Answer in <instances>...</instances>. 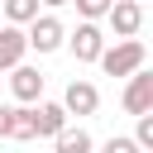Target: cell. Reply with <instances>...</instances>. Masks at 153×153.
<instances>
[{"mask_svg": "<svg viewBox=\"0 0 153 153\" xmlns=\"http://www.w3.org/2000/svg\"><path fill=\"white\" fill-rule=\"evenodd\" d=\"M72 5H76V14H81V19H96V24H100V19H105V10H110V0H72Z\"/></svg>", "mask_w": 153, "mask_h": 153, "instance_id": "obj_14", "label": "cell"}, {"mask_svg": "<svg viewBox=\"0 0 153 153\" xmlns=\"http://www.w3.org/2000/svg\"><path fill=\"white\" fill-rule=\"evenodd\" d=\"M96 62L105 67V76H129V72H139V67L148 62V48H143L139 38H115V43L100 48Z\"/></svg>", "mask_w": 153, "mask_h": 153, "instance_id": "obj_1", "label": "cell"}, {"mask_svg": "<svg viewBox=\"0 0 153 153\" xmlns=\"http://www.w3.org/2000/svg\"><path fill=\"white\" fill-rule=\"evenodd\" d=\"M10 139H19V143L33 139V105H14V134Z\"/></svg>", "mask_w": 153, "mask_h": 153, "instance_id": "obj_12", "label": "cell"}, {"mask_svg": "<svg viewBox=\"0 0 153 153\" xmlns=\"http://www.w3.org/2000/svg\"><path fill=\"white\" fill-rule=\"evenodd\" d=\"M0 10H5V24H29V19H38V0H0Z\"/></svg>", "mask_w": 153, "mask_h": 153, "instance_id": "obj_11", "label": "cell"}, {"mask_svg": "<svg viewBox=\"0 0 153 153\" xmlns=\"http://www.w3.org/2000/svg\"><path fill=\"white\" fill-rule=\"evenodd\" d=\"M38 5H48V10H62V5H72V0H38Z\"/></svg>", "mask_w": 153, "mask_h": 153, "instance_id": "obj_17", "label": "cell"}, {"mask_svg": "<svg viewBox=\"0 0 153 153\" xmlns=\"http://www.w3.org/2000/svg\"><path fill=\"white\" fill-rule=\"evenodd\" d=\"M10 91H14V100H19V105L43 100V72H38V67H29V62L10 67Z\"/></svg>", "mask_w": 153, "mask_h": 153, "instance_id": "obj_6", "label": "cell"}, {"mask_svg": "<svg viewBox=\"0 0 153 153\" xmlns=\"http://www.w3.org/2000/svg\"><path fill=\"white\" fill-rule=\"evenodd\" d=\"M134 120H139V124H134V143H139V148H153V110H148V115H134Z\"/></svg>", "mask_w": 153, "mask_h": 153, "instance_id": "obj_13", "label": "cell"}, {"mask_svg": "<svg viewBox=\"0 0 153 153\" xmlns=\"http://www.w3.org/2000/svg\"><path fill=\"white\" fill-rule=\"evenodd\" d=\"M24 53H29L24 29H19V24H0V72L19 67V62H24Z\"/></svg>", "mask_w": 153, "mask_h": 153, "instance_id": "obj_9", "label": "cell"}, {"mask_svg": "<svg viewBox=\"0 0 153 153\" xmlns=\"http://www.w3.org/2000/svg\"><path fill=\"white\" fill-rule=\"evenodd\" d=\"M124 81H129V86H124L120 105H124L129 115H148V110H153V72H148V67H139V72H129Z\"/></svg>", "mask_w": 153, "mask_h": 153, "instance_id": "obj_5", "label": "cell"}, {"mask_svg": "<svg viewBox=\"0 0 153 153\" xmlns=\"http://www.w3.org/2000/svg\"><path fill=\"white\" fill-rule=\"evenodd\" d=\"M53 153H96V139H91L81 124H76V129L62 124V129L53 134Z\"/></svg>", "mask_w": 153, "mask_h": 153, "instance_id": "obj_10", "label": "cell"}, {"mask_svg": "<svg viewBox=\"0 0 153 153\" xmlns=\"http://www.w3.org/2000/svg\"><path fill=\"white\" fill-rule=\"evenodd\" d=\"M62 110H67V115H96V110H100L96 81H72V86L62 91Z\"/></svg>", "mask_w": 153, "mask_h": 153, "instance_id": "obj_7", "label": "cell"}, {"mask_svg": "<svg viewBox=\"0 0 153 153\" xmlns=\"http://www.w3.org/2000/svg\"><path fill=\"white\" fill-rule=\"evenodd\" d=\"M100 153H143V148H139L134 139H124V134H115V139H105V143H100Z\"/></svg>", "mask_w": 153, "mask_h": 153, "instance_id": "obj_15", "label": "cell"}, {"mask_svg": "<svg viewBox=\"0 0 153 153\" xmlns=\"http://www.w3.org/2000/svg\"><path fill=\"white\" fill-rule=\"evenodd\" d=\"M67 48H72V57H76V62H96V57H100V48H105V29H100L96 19H81V24L67 33Z\"/></svg>", "mask_w": 153, "mask_h": 153, "instance_id": "obj_3", "label": "cell"}, {"mask_svg": "<svg viewBox=\"0 0 153 153\" xmlns=\"http://www.w3.org/2000/svg\"><path fill=\"white\" fill-rule=\"evenodd\" d=\"M105 24H110L115 38H134V33L143 29V5H139V0H110Z\"/></svg>", "mask_w": 153, "mask_h": 153, "instance_id": "obj_4", "label": "cell"}, {"mask_svg": "<svg viewBox=\"0 0 153 153\" xmlns=\"http://www.w3.org/2000/svg\"><path fill=\"white\" fill-rule=\"evenodd\" d=\"M14 134V105H0V139Z\"/></svg>", "mask_w": 153, "mask_h": 153, "instance_id": "obj_16", "label": "cell"}, {"mask_svg": "<svg viewBox=\"0 0 153 153\" xmlns=\"http://www.w3.org/2000/svg\"><path fill=\"white\" fill-rule=\"evenodd\" d=\"M72 115L62 110V100H33V139H53Z\"/></svg>", "mask_w": 153, "mask_h": 153, "instance_id": "obj_8", "label": "cell"}, {"mask_svg": "<svg viewBox=\"0 0 153 153\" xmlns=\"http://www.w3.org/2000/svg\"><path fill=\"white\" fill-rule=\"evenodd\" d=\"M24 43L33 48V53H57L62 43H67V29H62V19L57 14H38V19H29L24 24Z\"/></svg>", "mask_w": 153, "mask_h": 153, "instance_id": "obj_2", "label": "cell"}]
</instances>
